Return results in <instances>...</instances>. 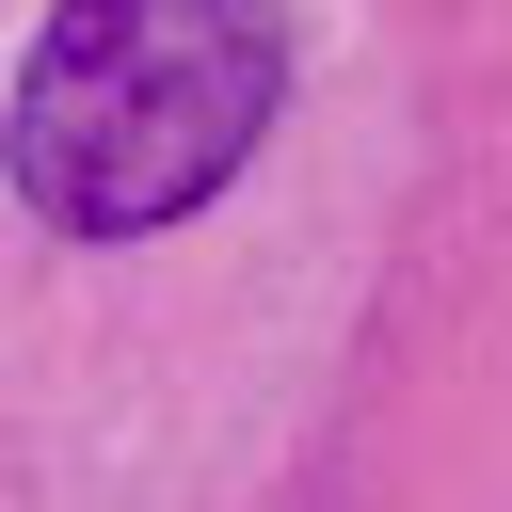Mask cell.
<instances>
[{"instance_id": "6da1fadb", "label": "cell", "mask_w": 512, "mask_h": 512, "mask_svg": "<svg viewBox=\"0 0 512 512\" xmlns=\"http://www.w3.org/2000/svg\"><path fill=\"white\" fill-rule=\"evenodd\" d=\"M272 96H288L272 0H48L0 144L64 240H144L256 160Z\"/></svg>"}]
</instances>
